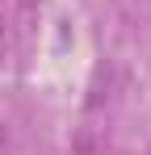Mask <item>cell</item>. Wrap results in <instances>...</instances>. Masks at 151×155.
Wrapping results in <instances>:
<instances>
[{"mask_svg": "<svg viewBox=\"0 0 151 155\" xmlns=\"http://www.w3.org/2000/svg\"><path fill=\"white\" fill-rule=\"evenodd\" d=\"M0 51H4V38H0Z\"/></svg>", "mask_w": 151, "mask_h": 155, "instance_id": "6da1fadb", "label": "cell"}]
</instances>
